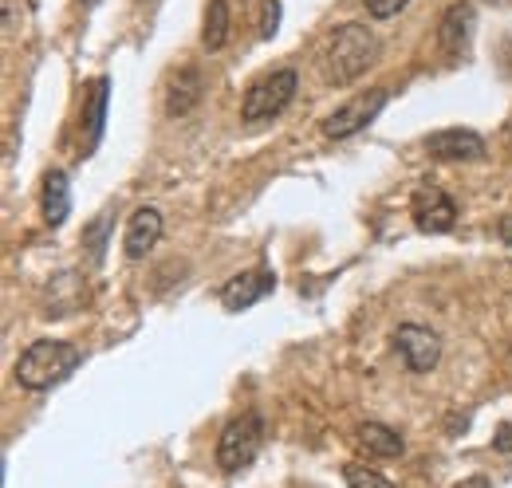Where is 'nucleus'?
Masks as SVG:
<instances>
[{"instance_id":"obj_18","label":"nucleus","mask_w":512,"mask_h":488,"mask_svg":"<svg viewBox=\"0 0 512 488\" xmlns=\"http://www.w3.org/2000/svg\"><path fill=\"white\" fill-rule=\"evenodd\" d=\"M343 481H347V488H398L394 481H386L383 473H375L371 465H359V461L343 465Z\"/></svg>"},{"instance_id":"obj_22","label":"nucleus","mask_w":512,"mask_h":488,"mask_svg":"<svg viewBox=\"0 0 512 488\" xmlns=\"http://www.w3.org/2000/svg\"><path fill=\"white\" fill-rule=\"evenodd\" d=\"M497 233H501V241L505 244H512V217H505V221L497 225Z\"/></svg>"},{"instance_id":"obj_14","label":"nucleus","mask_w":512,"mask_h":488,"mask_svg":"<svg viewBox=\"0 0 512 488\" xmlns=\"http://www.w3.org/2000/svg\"><path fill=\"white\" fill-rule=\"evenodd\" d=\"M355 441H359L371 457H383V461H394V457L406 453L402 433H394L390 426H379V422H363V426L355 429Z\"/></svg>"},{"instance_id":"obj_7","label":"nucleus","mask_w":512,"mask_h":488,"mask_svg":"<svg viewBox=\"0 0 512 488\" xmlns=\"http://www.w3.org/2000/svg\"><path fill=\"white\" fill-rule=\"evenodd\" d=\"M410 213H414V221H418L422 233H449L457 225V205H453V197H449L446 189H438V185L414 189Z\"/></svg>"},{"instance_id":"obj_20","label":"nucleus","mask_w":512,"mask_h":488,"mask_svg":"<svg viewBox=\"0 0 512 488\" xmlns=\"http://www.w3.org/2000/svg\"><path fill=\"white\" fill-rule=\"evenodd\" d=\"M280 28V0H264V20H260V36L272 40Z\"/></svg>"},{"instance_id":"obj_16","label":"nucleus","mask_w":512,"mask_h":488,"mask_svg":"<svg viewBox=\"0 0 512 488\" xmlns=\"http://www.w3.org/2000/svg\"><path fill=\"white\" fill-rule=\"evenodd\" d=\"M229 40V0H209L205 24H201V44L205 52H221Z\"/></svg>"},{"instance_id":"obj_15","label":"nucleus","mask_w":512,"mask_h":488,"mask_svg":"<svg viewBox=\"0 0 512 488\" xmlns=\"http://www.w3.org/2000/svg\"><path fill=\"white\" fill-rule=\"evenodd\" d=\"M40 205H44V221L52 229H60L67 221V213H71V189H67L64 170H48L44 174V197H40Z\"/></svg>"},{"instance_id":"obj_24","label":"nucleus","mask_w":512,"mask_h":488,"mask_svg":"<svg viewBox=\"0 0 512 488\" xmlns=\"http://www.w3.org/2000/svg\"><path fill=\"white\" fill-rule=\"evenodd\" d=\"M497 4H512V0H497Z\"/></svg>"},{"instance_id":"obj_19","label":"nucleus","mask_w":512,"mask_h":488,"mask_svg":"<svg viewBox=\"0 0 512 488\" xmlns=\"http://www.w3.org/2000/svg\"><path fill=\"white\" fill-rule=\"evenodd\" d=\"M406 4H410V0H363L367 16H375V20H390V16H398Z\"/></svg>"},{"instance_id":"obj_3","label":"nucleus","mask_w":512,"mask_h":488,"mask_svg":"<svg viewBox=\"0 0 512 488\" xmlns=\"http://www.w3.org/2000/svg\"><path fill=\"white\" fill-rule=\"evenodd\" d=\"M260 441H264V418L260 414L233 418L229 426L221 429V437H217V465H221V473L249 469L256 461V453H260Z\"/></svg>"},{"instance_id":"obj_10","label":"nucleus","mask_w":512,"mask_h":488,"mask_svg":"<svg viewBox=\"0 0 512 488\" xmlns=\"http://www.w3.org/2000/svg\"><path fill=\"white\" fill-rule=\"evenodd\" d=\"M473 28H477L473 4H453L446 16H442V24H438V44H442V52H446L449 60H457V56L469 52Z\"/></svg>"},{"instance_id":"obj_13","label":"nucleus","mask_w":512,"mask_h":488,"mask_svg":"<svg viewBox=\"0 0 512 488\" xmlns=\"http://www.w3.org/2000/svg\"><path fill=\"white\" fill-rule=\"evenodd\" d=\"M201 95H205V83H201V75L193 71V67H182L174 79H170V87H166V111L178 119V115H190L193 107L201 103Z\"/></svg>"},{"instance_id":"obj_12","label":"nucleus","mask_w":512,"mask_h":488,"mask_svg":"<svg viewBox=\"0 0 512 488\" xmlns=\"http://www.w3.org/2000/svg\"><path fill=\"white\" fill-rule=\"evenodd\" d=\"M107 103H111V79H107V75H99V79L91 83V95H87V115H83V130H87V138H83V154H91V150L103 142Z\"/></svg>"},{"instance_id":"obj_8","label":"nucleus","mask_w":512,"mask_h":488,"mask_svg":"<svg viewBox=\"0 0 512 488\" xmlns=\"http://www.w3.org/2000/svg\"><path fill=\"white\" fill-rule=\"evenodd\" d=\"M426 150L438 158V162H481L485 158V142L481 134L465 130V126H449L426 138Z\"/></svg>"},{"instance_id":"obj_9","label":"nucleus","mask_w":512,"mask_h":488,"mask_svg":"<svg viewBox=\"0 0 512 488\" xmlns=\"http://www.w3.org/2000/svg\"><path fill=\"white\" fill-rule=\"evenodd\" d=\"M272 288H276V276L268 268H253V272L233 276L221 288V304H225V311H245V307L260 304L264 296H272Z\"/></svg>"},{"instance_id":"obj_5","label":"nucleus","mask_w":512,"mask_h":488,"mask_svg":"<svg viewBox=\"0 0 512 488\" xmlns=\"http://www.w3.org/2000/svg\"><path fill=\"white\" fill-rule=\"evenodd\" d=\"M386 99H390V91L386 87H375V91H367V95H355V99H347L339 111H331L327 119H323V134L327 138H351V134H359L363 126H371V122L383 115Z\"/></svg>"},{"instance_id":"obj_1","label":"nucleus","mask_w":512,"mask_h":488,"mask_svg":"<svg viewBox=\"0 0 512 488\" xmlns=\"http://www.w3.org/2000/svg\"><path fill=\"white\" fill-rule=\"evenodd\" d=\"M379 60V36L367 28V24H343L331 32V40L323 44L320 71L327 83L335 87H347L355 83L367 67H375Z\"/></svg>"},{"instance_id":"obj_11","label":"nucleus","mask_w":512,"mask_h":488,"mask_svg":"<svg viewBox=\"0 0 512 488\" xmlns=\"http://www.w3.org/2000/svg\"><path fill=\"white\" fill-rule=\"evenodd\" d=\"M158 241H162V213H158V209H150V205L134 209V217L127 221L123 252H127L130 260H142V256H146Z\"/></svg>"},{"instance_id":"obj_21","label":"nucleus","mask_w":512,"mask_h":488,"mask_svg":"<svg viewBox=\"0 0 512 488\" xmlns=\"http://www.w3.org/2000/svg\"><path fill=\"white\" fill-rule=\"evenodd\" d=\"M501 453H512V426H501L497 429V441H493Z\"/></svg>"},{"instance_id":"obj_2","label":"nucleus","mask_w":512,"mask_h":488,"mask_svg":"<svg viewBox=\"0 0 512 488\" xmlns=\"http://www.w3.org/2000/svg\"><path fill=\"white\" fill-rule=\"evenodd\" d=\"M79 363H83V351H79V347H71L64 339H40V343H32V347L20 355V363H16V382H20L24 390H36V394H40V390L60 386Z\"/></svg>"},{"instance_id":"obj_6","label":"nucleus","mask_w":512,"mask_h":488,"mask_svg":"<svg viewBox=\"0 0 512 488\" xmlns=\"http://www.w3.org/2000/svg\"><path fill=\"white\" fill-rule=\"evenodd\" d=\"M394 351L406 363V370L430 374L434 366L442 363V335L430 331V327H418V323H402L394 331Z\"/></svg>"},{"instance_id":"obj_23","label":"nucleus","mask_w":512,"mask_h":488,"mask_svg":"<svg viewBox=\"0 0 512 488\" xmlns=\"http://www.w3.org/2000/svg\"><path fill=\"white\" fill-rule=\"evenodd\" d=\"M457 488H493V485H489L485 477H477V481H469V485H457Z\"/></svg>"},{"instance_id":"obj_4","label":"nucleus","mask_w":512,"mask_h":488,"mask_svg":"<svg viewBox=\"0 0 512 488\" xmlns=\"http://www.w3.org/2000/svg\"><path fill=\"white\" fill-rule=\"evenodd\" d=\"M296 71L292 67H284V71H272V75H264V79H256L253 87L245 91V103H241V119L245 122H264V119H276L288 103H292V95H296Z\"/></svg>"},{"instance_id":"obj_17","label":"nucleus","mask_w":512,"mask_h":488,"mask_svg":"<svg viewBox=\"0 0 512 488\" xmlns=\"http://www.w3.org/2000/svg\"><path fill=\"white\" fill-rule=\"evenodd\" d=\"M111 229H115V209H103L87 229H83V252L91 256V264L99 268L107 260V241H111Z\"/></svg>"}]
</instances>
